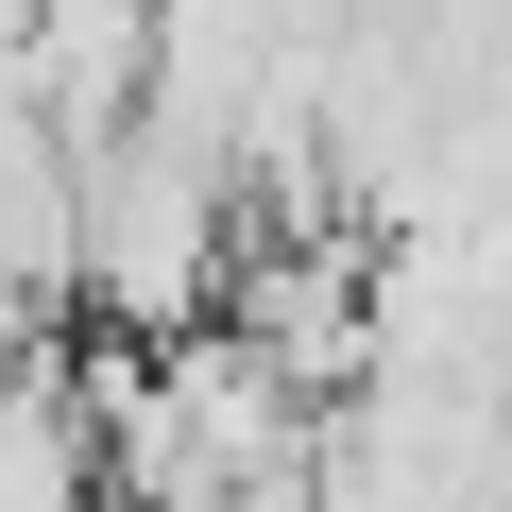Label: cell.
I'll use <instances>...</instances> for the list:
<instances>
[{"label":"cell","mask_w":512,"mask_h":512,"mask_svg":"<svg viewBox=\"0 0 512 512\" xmlns=\"http://www.w3.org/2000/svg\"><path fill=\"white\" fill-rule=\"evenodd\" d=\"M86 461H103L86 376H52V359L0 342V495H86Z\"/></svg>","instance_id":"2"},{"label":"cell","mask_w":512,"mask_h":512,"mask_svg":"<svg viewBox=\"0 0 512 512\" xmlns=\"http://www.w3.org/2000/svg\"><path fill=\"white\" fill-rule=\"evenodd\" d=\"M18 86L69 120V154L120 137L154 103V0H18Z\"/></svg>","instance_id":"1"}]
</instances>
